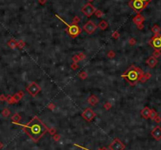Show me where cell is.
<instances>
[{
	"instance_id": "cell-18",
	"label": "cell",
	"mask_w": 161,
	"mask_h": 150,
	"mask_svg": "<svg viewBox=\"0 0 161 150\" xmlns=\"http://www.w3.org/2000/svg\"><path fill=\"white\" fill-rule=\"evenodd\" d=\"M98 27L100 28V29H102V30H105V29H107L108 28V22L106 21H105V20H102V21H100V23L99 25H98Z\"/></svg>"
},
{
	"instance_id": "cell-15",
	"label": "cell",
	"mask_w": 161,
	"mask_h": 150,
	"mask_svg": "<svg viewBox=\"0 0 161 150\" xmlns=\"http://www.w3.org/2000/svg\"><path fill=\"white\" fill-rule=\"evenodd\" d=\"M24 95H25V93H24V91H22V90H20L19 92H17L14 95H13L12 97H13V102H14V103L19 102L22 99V98L24 97Z\"/></svg>"
},
{
	"instance_id": "cell-5",
	"label": "cell",
	"mask_w": 161,
	"mask_h": 150,
	"mask_svg": "<svg viewBox=\"0 0 161 150\" xmlns=\"http://www.w3.org/2000/svg\"><path fill=\"white\" fill-rule=\"evenodd\" d=\"M26 90L31 97H35L36 95L41 91V87L38 83H35V82H31V83L27 87Z\"/></svg>"
},
{
	"instance_id": "cell-38",
	"label": "cell",
	"mask_w": 161,
	"mask_h": 150,
	"mask_svg": "<svg viewBox=\"0 0 161 150\" xmlns=\"http://www.w3.org/2000/svg\"><path fill=\"white\" fill-rule=\"evenodd\" d=\"M75 145H76V146H78V147H80V148L82 149H84V150H90V149H87L83 148V147H82V146H80V145H78L77 144H75ZM98 150H108V149H106V148H102V149H98Z\"/></svg>"
},
{
	"instance_id": "cell-7",
	"label": "cell",
	"mask_w": 161,
	"mask_h": 150,
	"mask_svg": "<svg viewBox=\"0 0 161 150\" xmlns=\"http://www.w3.org/2000/svg\"><path fill=\"white\" fill-rule=\"evenodd\" d=\"M126 145H124L119 138H115L112 143L109 145L110 150H124Z\"/></svg>"
},
{
	"instance_id": "cell-13",
	"label": "cell",
	"mask_w": 161,
	"mask_h": 150,
	"mask_svg": "<svg viewBox=\"0 0 161 150\" xmlns=\"http://www.w3.org/2000/svg\"><path fill=\"white\" fill-rule=\"evenodd\" d=\"M146 63L150 68H154L156 65H157L158 61H157V59L154 57L153 56H151L146 60Z\"/></svg>"
},
{
	"instance_id": "cell-26",
	"label": "cell",
	"mask_w": 161,
	"mask_h": 150,
	"mask_svg": "<svg viewBox=\"0 0 161 150\" xmlns=\"http://www.w3.org/2000/svg\"><path fill=\"white\" fill-rule=\"evenodd\" d=\"M25 45H26V43L24 40H19L17 42V47H19L20 49H23L25 47Z\"/></svg>"
},
{
	"instance_id": "cell-14",
	"label": "cell",
	"mask_w": 161,
	"mask_h": 150,
	"mask_svg": "<svg viewBox=\"0 0 161 150\" xmlns=\"http://www.w3.org/2000/svg\"><path fill=\"white\" fill-rule=\"evenodd\" d=\"M145 17L141 15L140 13H137V14L133 18V21H134V23L136 24L137 25H140V24H143V22L145 21Z\"/></svg>"
},
{
	"instance_id": "cell-11",
	"label": "cell",
	"mask_w": 161,
	"mask_h": 150,
	"mask_svg": "<svg viewBox=\"0 0 161 150\" xmlns=\"http://www.w3.org/2000/svg\"><path fill=\"white\" fill-rule=\"evenodd\" d=\"M151 134L156 141H160L161 139V127L160 126H156L151 131Z\"/></svg>"
},
{
	"instance_id": "cell-23",
	"label": "cell",
	"mask_w": 161,
	"mask_h": 150,
	"mask_svg": "<svg viewBox=\"0 0 161 150\" xmlns=\"http://www.w3.org/2000/svg\"><path fill=\"white\" fill-rule=\"evenodd\" d=\"M87 76H88V74H87V72H85V71H82V72H81L79 73V77L82 80L86 79L87 78Z\"/></svg>"
},
{
	"instance_id": "cell-2",
	"label": "cell",
	"mask_w": 161,
	"mask_h": 150,
	"mask_svg": "<svg viewBox=\"0 0 161 150\" xmlns=\"http://www.w3.org/2000/svg\"><path fill=\"white\" fill-rule=\"evenodd\" d=\"M144 75V72L139 67L135 65H131L127 69V71L122 74L121 77L124 79H126L127 83L131 87L134 86L140 81L142 75Z\"/></svg>"
},
{
	"instance_id": "cell-25",
	"label": "cell",
	"mask_w": 161,
	"mask_h": 150,
	"mask_svg": "<svg viewBox=\"0 0 161 150\" xmlns=\"http://www.w3.org/2000/svg\"><path fill=\"white\" fill-rule=\"evenodd\" d=\"M2 115L4 116V117H8L10 115V111L8 109V108H4L2 112Z\"/></svg>"
},
{
	"instance_id": "cell-9",
	"label": "cell",
	"mask_w": 161,
	"mask_h": 150,
	"mask_svg": "<svg viewBox=\"0 0 161 150\" xmlns=\"http://www.w3.org/2000/svg\"><path fill=\"white\" fill-rule=\"evenodd\" d=\"M83 28V30L88 35H91L97 30V28H98V25H96L92 21H89L83 25V28Z\"/></svg>"
},
{
	"instance_id": "cell-6",
	"label": "cell",
	"mask_w": 161,
	"mask_h": 150,
	"mask_svg": "<svg viewBox=\"0 0 161 150\" xmlns=\"http://www.w3.org/2000/svg\"><path fill=\"white\" fill-rule=\"evenodd\" d=\"M81 11L86 17H90L92 15L94 14V13L96 11V8L92 5L90 2H89L82 7Z\"/></svg>"
},
{
	"instance_id": "cell-16",
	"label": "cell",
	"mask_w": 161,
	"mask_h": 150,
	"mask_svg": "<svg viewBox=\"0 0 161 150\" xmlns=\"http://www.w3.org/2000/svg\"><path fill=\"white\" fill-rule=\"evenodd\" d=\"M87 101H88V103L90 104H91L92 106H95L96 104L99 102V99L98 98V97L93 94V95H91L90 97L88 98V99H87Z\"/></svg>"
},
{
	"instance_id": "cell-17",
	"label": "cell",
	"mask_w": 161,
	"mask_h": 150,
	"mask_svg": "<svg viewBox=\"0 0 161 150\" xmlns=\"http://www.w3.org/2000/svg\"><path fill=\"white\" fill-rule=\"evenodd\" d=\"M150 112H151V109L149 107H145L143 109L141 112V116L145 118V119H149V116H150Z\"/></svg>"
},
{
	"instance_id": "cell-19",
	"label": "cell",
	"mask_w": 161,
	"mask_h": 150,
	"mask_svg": "<svg viewBox=\"0 0 161 150\" xmlns=\"http://www.w3.org/2000/svg\"><path fill=\"white\" fill-rule=\"evenodd\" d=\"M21 120V116L19 113H15V114L12 116V121L13 124H19V122Z\"/></svg>"
},
{
	"instance_id": "cell-27",
	"label": "cell",
	"mask_w": 161,
	"mask_h": 150,
	"mask_svg": "<svg viewBox=\"0 0 161 150\" xmlns=\"http://www.w3.org/2000/svg\"><path fill=\"white\" fill-rule=\"evenodd\" d=\"M94 14L97 17H98V18H101V17H102L103 16V12L102 10H96L95 13H94Z\"/></svg>"
},
{
	"instance_id": "cell-10",
	"label": "cell",
	"mask_w": 161,
	"mask_h": 150,
	"mask_svg": "<svg viewBox=\"0 0 161 150\" xmlns=\"http://www.w3.org/2000/svg\"><path fill=\"white\" fill-rule=\"evenodd\" d=\"M150 46H152L156 50H161V35H154L149 42Z\"/></svg>"
},
{
	"instance_id": "cell-44",
	"label": "cell",
	"mask_w": 161,
	"mask_h": 150,
	"mask_svg": "<svg viewBox=\"0 0 161 150\" xmlns=\"http://www.w3.org/2000/svg\"><path fill=\"white\" fill-rule=\"evenodd\" d=\"M2 147V144L1 142H0V149H1Z\"/></svg>"
},
{
	"instance_id": "cell-32",
	"label": "cell",
	"mask_w": 161,
	"mask_h": 150,
	"mask_svg": "<svg viewBox=\"0 0 161 150\" xmlns=\"http://www.w3.org/2000/svg\"><path fill=\"white\" fill-rule=\"evenodd\" d=\"M104 108H105L106 110H109L110 108H112V104L108 101V102H106V103L104 104Z\"/></svg>"
},
{
	"instance_id": "cell-39",
	"label": "cell",
	"mask_w": 161,
	"mask_h": 150,
	"mask_svg": "<svg viewBox=\"0 0 161 150\" xmlns=\"http://www.w3.org/2000/svg\"><path fill=\"white\" fill-rule=\"evenodd\" d=\"M153 120H154L156 123H157V124H160V123L161 122V117L159 116H156Z\"/></svg>"
},
{
	"instance_id": "cell-4",
	"label": "cell",
	"mask_w": 161,
	"mask_h": 150,
	"mask_svg": "<svg viewBox=\"0 0 161 150\" xmlns=\"http://www.w3.org/2000/svg\"><path fill=\"white\" fill-rule=\"evenodd\" d=\"M129 6L131 9H133L135 12L137 13H140L141 11H142L146 6H148V3H145L141 0H131L128 3Z\"/></svg>"
},
{
	"instance_id": "cell-12",
	"label": "cell",
	"mask_w": 161,
	"mask_h": 150,
	"mask_svg": "<svg viewBox=\"0 0 161 150\" xmlns=\"http://www.w3.org/2000/svg\"><path fill=\"white\" fill-rule=\"evenodd\" d=\"M86 58V55L83 53H79L74 55L72 57V60L74 63H78L79 61H83L84 59Z\"/></svg>"
},
{
	"instance_id": "cell-20",
	"label": "cell",
	"mask_w": 161,
	"mask_h": 150,
	"mask_svg": "<svg viewBox=\"0 0 161 150\" xmlns=\"http://www.w3.org/2000/svg\"><path fill=\"white\" fill-rule=\"evenodd\" d=\"M151 76H152V75H151V73H149V72L144 73V75H142V77L141 78V79H140L139 82H141V83H145L147 80L151 78Z\"/></svg>"
},
{
	"instance_id": "cell-33",
	"label": "cell",
	"mask_w": 161,
	"mask_h": 150,
	"mask_svg": "<svg viewBox=\"0 0 161 150\" xmlns=\"http://www.w3.org/2000/svg\"><path fill=\"white\" fill-rule=\"evenodd\" d=\"M136 43H137V41L134 38H131L130 39H129V44H130L131 46H134V45L136 44Z\"/></svg>"
},
{
	"instance_id": "cell-22",
	"label": "cell",
	"mask_w": 161,
	"mask_h": 150,
	"mask_svg": "<svg viewBox=\"0 0 161 150\" xmlns=\"http://www.w3.org/2000/svg\"><path fill=\"white\" fill-rule=\"evenodd\" d=\"M152 31L155 35H160V28L157 25H155L153 28H152Z\"/></svg>"
},
{
	"instance_id": "cell-24",
	"label": "cell",
	"mask_w": 161,
	"mask_h": 150,
	"mask_svg": "<svg viewBox=\"0 0 161 150\" xmlns=\"http://www.w3.org/2000/svg\"><path fill=\"white\" fill-rule=\"evenodd\" d=\"M158 116L157 112H156V110L154 109H151V112H150V116H149V118L152 120H154L155 118Z\"/></svg>"
},
{
	"instance_id": "cell-43",
	"label": "cell",
	"mask_w": 161,
	"mask_h": 150,
	"mask_svg": "<svg viewBox=\"0 0 161 150\" xmlns=\"http://www.w3.org/2000/svg\"><path fill=\"white\" fill-rule=\"evenodd\" d=\"M141 1H142V2H145V3H148V4H149V3L152 1V0H141Z\"/></svg>"
},
{
	"instance_id": "cell-35",
	"label": "cell",
	"mask_w": 161,
	"mask_h": 150,
	"mask_svg": "<svg viewBox=\"0 0 161 150\" xmlns=\"http://www.w3.org/2000/svg\"><path fill=\"white\" fill-rule=\"evenodd\" d=\"M47 108H49V109H50V110H54L55 108H56V105H55L54 103H50L48 105H47Z\"/></svg>"
},
{
	"instance_id": "cell-42",
	"label": "cell",
	"mask_w": 161,
	"mask_h": 150,
	"mask_svg": "<svg viewBox=\"0 0 161 150\" xmlns=\"http://www.w3.org/2000/svg\"><path fill=\"white\" fill-rule=\"evenodd\" d=\"M47 0H39V2L41 4V5H45V4L47 3Z\"/></svg>"
},
{
	"instance_id": "cell-41",
	"label": "cell",
	"mask_w": 161,
	"mask_h": 150,
	"mask_svg": "<svg viewBox=\"0 0 161 150\" xmlns=\"http://www.w3.org/2000/svg\"><path fill=\"white\" fill-rule=\"evenodd\" d=\"M137 28H138L139 30H141V29H143V28H144V25H143V24L137 25Z\"/></svg>"
},
{
	"instance_id": "cell-28",
	"label": "cell",
	"mask_w": 161,
	"mask_h": 150,
	"mask_svg": "<svg viewBox=\"0 0 161 150\" xmlns=\"http://www.w3.org/2000/svg\"><path fill=\"white\" fill-rule=\"evenodd\" d=\"M161 55V51L160 50H155L153 53V56L156 58H157V57H160Z\"/></svg>"
},
{
	"instance_id": "cell-37",
	"label": "cell",
	"mask_w": 161,
	"mask_h": 150,
	"mask_svg": "<svg viewBox=\"0 0 161 150\" xmlns=\"http://www.w3.org/2000/svg\"><path fill=\"white\" fill-rule=\"evenodd\" d=\"M48 131H49V133L51 134V135H54L56 134V129H54V128H48Z\"/></svg>"
},
{
	"instance_id": "cell-30",
	"label": "cell",
	"mask_w": 161,
	"mask_h": 150,
	"mask_svg": "<svg viewBox=\"0 0 161 150\" xmlns=\"http://www.w3.org/2000/svg\"><path fill=\"white\" fill-rule=\"evenodd\" d=\"M119 36H120V34H119L117 31H113V33L112 34V37L115 39H118L119 38Z\"/></svg>"
},
{
	"instance_id": "cell-40",
	"label": "cell",
	"mask_w": 161,
	"mask_h": 150,
	"mask_svg": "<svg viewBox=\"0 0 161 150\" xmlns=\"http://www.w3.org/2000/svg\"><path fill=\"white\" fill-rule=\"evenodd\" d=\"M0 101H6V97L4 94H1V95H0Z\"/></svg>"
},
{
	"instance_id": "cell-21",
	"label": "cell",
	"mask_w": 161,
	"mask_h": 150,
	"mask_svg": "<svg viewBox=\"0 0 161 150\" xmlns=\"http://www.w3.org/2000/svg\"><path fill=\"white\" fill-rule=\"evenodd\" d=\"M7 45L10 47L11 49H15L17 47V42L15 39H11L7 43Z\"/></svg>"
},
{
	"instance_id": "cell-8",
	"label": "cell",
	"mask_w": 161,
	"mask_h": 150,
	"mask_svg": "<svg viewBox=\"0 0 161 150\" xmlns=\"http://www.w3.org/2000/svg\"><path fill=\"white\" fill-rule=\"evenodd\" d=\"M82 117L83 119L87 121V122H91L94 119V117L96 116V113L91 109L90 108H86V109L82 112Z\"/></svg>"
},
{
	"instance_id": "cell-1",
	"label": "cell",
	"mask_w": 161,
	"mask_h": 150,
	"mask_svg": "<svg viewBox=\"0 0 161 150\" xmlns=\"http://www.w3.org/2000/svg\"><path fill=\"white\" fill-rule=\"evenodd\" d=\"M23 128L34 142H38L48 131V128L37 116H35L29 123L23 126Z\"/></svg>"
},
{
	"instance_id": "cell-29",
	"label": "cell",
	"mask_w": 161,
	"mask_h": 150,
	"mask_svg": "<svg viewBox=\"0 0 161 150\" xmlns=\"http://www.w3.org/2000/svg\"><path fill=\"white\" fill-rule=\"evenodd\" d=\"M107 57L108 58H114L116 57V53H115L113 50H109L107 53Z\"/></svg>"
},
{
	"instance_id": "cell-36",
	"label": "cell",
	"mask_w": 161,
	"mask_h": 150,
	"mask_svg": "<svg viewBox=\"0 0 161 150\" xmlns=\"http://www.w3.org/2000/svg\"><path fill=\"white\" fill-rule=\"evenodd\" d=\"M78 68H79V65H78L77 63H74V62H73L72 65H71V69H72V70H76Z\"/></svg>"
},
{
	"instance_id": "cell-31",
	"label": "cell",
	"mask_w": 161,
	"mask_h": 150,
	"mask_svg": "<svg viewBox=\"0 0 161 150\" xmlns=\"http://www.w3.org/2000/svg\"><path fill=\"white\" fill-rule=\"evenodd\" d=\"M80 21V17H78V16H75L74 17H73V20H72V24H74V25H77L79 22Z\"/></svg>"
},
{
	"instance_id": "cell-3",
	"label": "cell",
	"mask_w": 161,
	"mask_h": 150,
	"mask_svg": "<svg viewBox=\"0 0 161 150\" xmlns=\"http://www.w3.org/2000/svg\"><path fill=\"white\" fill-rule=\"evenodd\" d=\"M55 17H57L60 21H62L63 23L67 26V28L65 29V31H67V33L69 35L72 39L76 38L78 35H80L81 34L82 29L77 25H74V24L69 25V24H68L65 21H64L63 18H61V17H59L57 14H55Z\"/></svg>"
},
{
	"instance_id": "cell-34",
	"label": "cell",
	"mask_w": 161,
	"mask_h": 150,
	"mask_svg": "<svg viewBox=\"0 0 161 150\" xmlns=\"http://www.w3.org/2000/svg\"><path fill=\"white\" fill-rule=\"evenodd\" d=\"M53 138H54V140L55 141V142H58V141H60V139H61V136H60V134H57L56 133L55 134L53 135Z\"/></svg>"
},
{
	"instance_id": "cell-45",
	"label": "cell",
	"mask_w": 161,
	"mask_h": 150,
	"mask_svg": "<svg viewBox=\"0 0 161 150\" xmlns=\"http://www.w3.org/2000/svg\"><path fill=\"white\" fill-rule=\"evenodd\" d=\"M88 1L90 2H93V1H94V0H88Z\"/></svg>"
}]
</instances>
